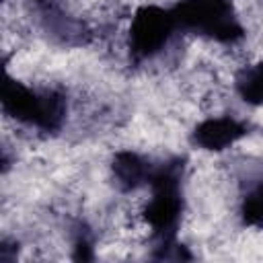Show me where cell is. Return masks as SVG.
Wrapping results in <instances>:
<instances>
[{
  "mask_svg": "<svg viewBox=\"0 0 263 263\" xmlns=\"http://www.w3.org/2000/svg\"><path fill=\"white\" fill-rule=\"evenodd\" d=\"M171 12L177 27L208 35L216 41L234 43L242 37V27L228 0H181Z\"/></svg>",
  "mask_w": 263,
  "mask_h": 263,
  "instance_id": "cell-1",
  "label": "cell"
},
{
  "mask_svg": "<svg viewBox=\"0 0 263 263\" xmlns=\"http://www.w3.org/2000/svg\"><path fill=\"white\" fill-rule=\"evenodd\" d=\"M152 197L144 210L146 222L162 238V245L173 242V232L181 214V191H179V166L168 164L150 177ZM160 245V247H162Z\"/></svg>",
  "mask_w": 263,
  "mask_h": 263,
  "instance_id": "cell-2",
  "label": "cell"
},
{
  "mask_svg": "<svg viewBox=\"0 0 263 263\" xmlns=\"http://www.w3.org/2000/svg\"><path fill=\"white\" fill-rule=\"evenodd\" d=\"M177 27L171 10L158 6H142L132 21L129 43L136 58H150L168 41L173 29Z\"/></svg>",
  "mask_w": 263,
  "mask_h": 263,
  "instance_id": "cell-3",
  "label": "cell"
},
{
  "mask_svg": "<svg viewBox=\"0 0 263 263\" xmlns=\"http://www.w3.org/2000/svg\"><path fill=\"white\" fill-rule=\"evenodd\" d=\"M247 134V127L232 117H212L193 132V142L205 150H224Z\"/></svg>",
  "mask_w": 263,
  "mask_h": 263,
  "instance_id": "cell-4",
  "label": "cell"
},
{
  "mask_svg": "<svg viewBox=\"0 0 263 263\" xmlns=\"http://www.w3.org/2000/svg\"><path fill=\"white\" fill-rule=\"evenodd\" d=\"M2 109L6 115L14 119L35 123L37 109H39V92L6 76L2 84Z\"/></svg>",
  "mask_w": 263,
  "mask_h": 263,
  "instance_id": "cell-5",
  "label": "cell"
},
{
  "mask_svg": "<svg viewBox=\"0 0 263 263\" xmlns=\"http://www.w3.org/2000/svg\"><path fill=\"white\" fill-rule=\"evenodd\" d=\"M113 173L123 189H136L148 177L146 162L136 152H117L113 158ZM150 179V177H148Z\"/></svg>",
  "mask_w": 263,
  "mask_h": 263,
  "instance_id": "cell-6",
  "label": "cell"
},
{
  "mask_svg": "<svg viewBox=\"0 0 263 263\" xmlns=\"http://www.w3.org/2000/svg\"><path fill=\"white\" fill-rule=\"evenodd\" d=\"M64 115H66V101L60 92L55 90L39 92V109H37V119H35L37 127L45 132H53L62 125Z\"/></svg>",
  "mask_w": 263,
  "mask_h": 263,
  "instance_id": "cell-7",
  "label": "cell"
},
{
  "mask_svg": "<svg viewBox=\"0 0 263 263\" xmlns=\"http://www.w3.org/2000/svg\"><path fill=\"white\" fill-rule=\"evenodd\" d=\"M238 95L251 105H263V62L245 68L236 78Z\"/></svg>",
  "mask_w": 263,
  "mask_h": 263,
  "instance_id": "cell-8",
  "label": "cell"
},
{
  "mask_svg": "<svg viewBox=\"0 0 263 263\" xmlns=\"http://www.w3.org/2000/svg\"><path fill=\"white\" fill-rule=\"evenodd\" d=\"M242 218L251 226H261L263 224V183L247 195L242 203Z\"/></svg>",
  "mask_w": 263,
  "mask_h": 263,
  "instance_id": "cell-9",
  "label": "cell"
},
{
  "mask_svg": "<svg viewBox=\"0 0 263 263\" xmlns=\"http://www.w3.org/2000/svg\"><path fill=\"white\" fill-rule=\"evenodd\" d=\"M74 259H78V261H90V259H92L90 242H88L84 236L76 240V253H74Z\"/></svg>",
  "mask_w": 263,
  "mask_h": 263,
  "instance_id": "cell-10",
  "label": "cell"
},
{
  "mask_svg": "<svg viewBox=\"0 0 263 263\" xmlns=\"http://www.w3.org/2000/svg\"><path fill=\"white\" fill-rule=\"evenodd\" d=\"M37 2H45V0H37Z\"/></svg>",
  "mask_w": 263,
  "mask_h": 263,
  "instance_id": "cell-11",
  "label": "cell"
}]
</instances>
